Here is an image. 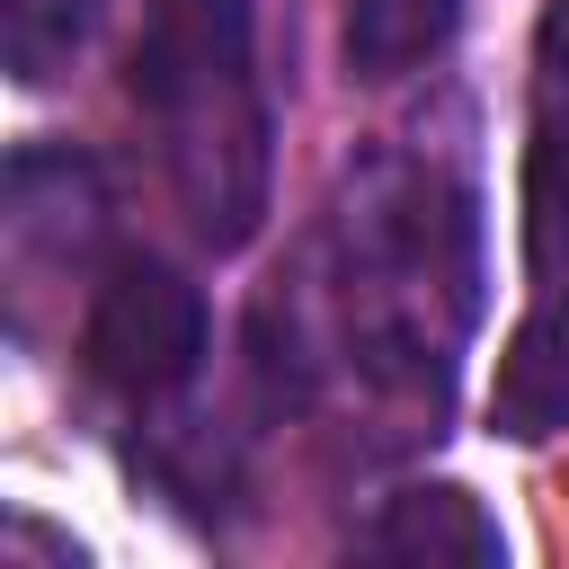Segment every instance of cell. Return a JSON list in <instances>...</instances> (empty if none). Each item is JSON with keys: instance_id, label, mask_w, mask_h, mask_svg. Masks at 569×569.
<instances>
[{"instance_id": "obj_1", "label": "cell", "mask_w": 569, "mask_h": 569, "mask_svg": "<svg viewBox=\"0 0 569 569\" xmlns=\"http://www.w3.org/2000/svg\"><path fill=\"white\" fill-rule=\"evenodd\" d=\"M329 311L338 356L427 418L453 391L462 338L480 320V204L436 160L373 151L329 204Z\"/></svg>"}, {"instance_id": "obj_2", "label": "cell", "mask_w": 569, "mask_h": 569, "mask_svg": "<svg viewBox=\"0 0 569 569\" xmlns=\"http://www.w3.org/2000/svg\"><path fill=\"white\" fill-rule=\"evenodd\" d=\"M124 98L151 116L169 187L204 249H249L267 222V89L249 0H151L124 53Z\"/></svg>"}, {"instance_id": "obj_3", "label": "cell", "mask_w": 569, "mask_h": 569, "mask_svg": "<svg viewBox=\"0 0 569 569\" xmlns=\"http://www.w3.org/2000/svg\"><path fill=\"white\" fill-rule=\"evenodd\" d=\"M204 338H213L204 293H196L169 258H124V267H107V284L89 293L80 356H89V373H98L107 391H124V400H169V391L196 382Z\"/></svg>"}, {"instance_id": "obj_4", "label": "cell", "mask_w": 569, "mask_h": 569, "mask_svg": "<svg viewBox=\"0 0 569 569\" xmlns=\"http://www.w3.org/2000/svg\"><path fill=\"white\" fill-rule=\"evenodd\" d=\"M0 204H9L0 231H9V258L18 267H80L107 240V178H98L89 151H62V142L18 151Z\"/></svg>"}, {"instance_id": "obj_5", "label": "cell", "mask_w": 569, "mask_h": 569, "mask_svg": "<svg viewBox=\"0 0 569 569\" xmlns=\"http://www.w3.org/2000/svg\"><path fill=\"white\" fill-rule=\"evenodd\" d=\"M525 258L533 276L569 267V0L533 27V133H525Z\"/></svg>"}, {"instance_id": "obj_6", "label": "cell", "mask_w": 569, "mask_h": 569, "mask_svg": "<svg viewBox=\"0 0 569 569\" xmlns=\"http://www.w3.org/2000/svg\"><path fill=\"white\" fill-rule=\"evenodd\" d=\"M489 427L516 436V445L569 427V284H551L516 320V338L498 356V382H489Z\"/></svg>"}, {"instance_id": "obj_7", "label": "cell", "mask_w": 569, "mask_h": 569, "mask_svg": "<svg viewBox=\"0 0 569 569\" xmlns=\"http://www.w3.org/2000/svg\"><path fill=\"white\" fill-rule=\"evenodd\" d=\"M382 560H427V569H489L507 542H498V525L480 516V498L471 489H400L382 516H373V533H365Z\"/></svg>"}, {"instance_id": "obj_8", "label": "cell", "mask_w": 569, "mask_h": 569, "mask_svg": "<svg viewBox=\"0 0 569 569\" xmlns=\"http://www.w3.org/2000/svg\"><path fill=\"white\" fill-rule=\"evenodd\" d=\"M462 27V0H347V71L356 80H400L436 62Z\"/></svg>"}, {"instance_id": "obj_9", "label": "cell", "mask_w": 569, "mask_h": 569, "mask_svg": "<svg viewBox=\"0 0 569 569\" xmlns=\"http://www.w3.org/2000/svg\"><path fill=\"white\" fill-rule=\"evenodd\" d=\"M98 18H107V0H0V62H9L27 89H44V80H62L71 53L98 36Z\"/></svg>"}]
</instances>
